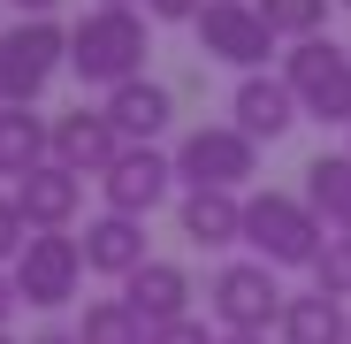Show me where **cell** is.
I'll list each match as a JSON object with an SVG mask.
<instances>
[{
    "label": "cell",
    "instance_id": "1",
    "mask_svg": "<svg viewBox=\"0 0 351 344\" xmlns=\"http://www.w3.org/2000/svg\"><path fill=\"white\" fill-rule=\"evenodd\" d=\"M145 54H153V23L145 8H84L69 23V69L99 92L145 77Z\"/></svg>",
    "mask_w": 351,
    "mask_h": 344
},
{
    "label": "cell",
    "instance_id": "2",
    "mask_svg": "<svg viewBox=\"0 0 351 344\" xmlns=\"http://www.w3.org/2000/svg\"><path fill=\"white\" fill-rule=\"evenodd\" d=\"M245 245L267 268H313V253L328 245V222L298 192H245Z\"/></svg>",
    "mask_w": 351,
    "mask_h": 344
},
{
    "label": "cell",
    "instance_id": "3",
    "mask_svg": "<svg viewBox=\"0 0 351 344\" xmlns=\"http://www.w3.org/2000/svg\"><path fill=\"white\" fill-rule=\"evenodd\" d=\"M69 69V31L53 16H16L0 31V107H38V92Z\"/></svg>",
    "mask_w": 351,
    "mask_h": 344
},
{
    "label": "cell",
    "instance_id": "4",
    "mask_svg": "<svg viewBox=\"0 0 351 344\" xmlns=\"http://www.w3.org/2000/svg\"><path fill=\"white\" fill-rule=\"evenodd\" d=\"M176 192H245L260 176V146L237 123H199L176 138Z\"/></svg>",
    "mask_w": 351,
    "mask_h": 344
},
{
    "label": "cell",
    "instance_id": "5",
    "mask_svg": "<svg viewBox=\"0 0 351 344\" xmlns=\"http://www.w3.org/2000/svg\"><path fill=\"white\" fill-rule=\"evenodd\" d=\"M282 84L298 92V115L351 130V46H336L328 31L321 38H298L282 54Z\"/></svg>",
    "mask_w": 351,
    "mask_h": 344
},
{
    "label": "cell",
    "instance_id": "6",
    "mask_svg": "<svg viewBox=\"0 0 351 344\" xmlns=\"http://www.w3.org/2000/svg\"><path fill=\"white\" fill-rule=\"evenodd\" d=\"M282 306H290V291L275 283L267 260H229V268H214V283H206V314H214V329L267 336V329L282 321Z\"/></svg>",
    "mask_w": 351,
    "mask_h": 344
},
{
    "label": "cell",
    "instance_id": "7",
    "mask_svg": "<svg viewBox=\"0 0 351 344\" xmlns=\"http://www.w3.org/2000/svg\"><path fill=\"white\" fill-rule=\"evenodd\" d=\"M8 275H16V299H23V306L53 314V306H69V299L84 291V245L69 238V229H31Z\"/></svg>",
    "mask_w": 351,
    "mask_h": 344
},
{
    "label": "cell",
    "instance_id": "8",
    "mask_svg": "<svg viewBox=\"0 0 351 344\" xmlns=\"http://www.w3.org/2000/svg\"><path fill=\"white\" fill-rule=\"evenodd\" d=\"M191 31H199V54H206V62L237 69V77H260V69H267V54L282 46L252 0H206V8L191 16Z\"/></svg>",
    "mask_w": 351,
    "mask_h": 344
},
{
    "label": "cell",
    "instance_id": "9",
    "mask_svg": "<svg viewBox=\"0 0 351 344\" xmlns=\"http://www.w3.org/2000/svg\"><path fill=\"white\" fill-rule=\"evenodd\" d=\"M99 199H107V214L145 222L160 199H176V161L160 146H123V153L107 161V176H99Z\"/></svg>",
    "mask_w": 351,
    "mask_h": 344
},
{
    "label": "cell",
    "instance_id": "10",
    "mask_svg": "<svg viewBox=\"0 0 351 344\" xmlns=\"http://www.w3.org/2000/svg\"><path fill=\"white\" fill-rule=\"evenodd\" d=\"M229 123H237L252 146H275V138H290V130H298V92H290L275 69L237 77V92H229Z\"/></svg>",
    "mask_w": 351,
    "mask_h": 344
},
{
    "label": "cell",
    "instance_id": "11",
    "mask_svg": "<svg viewBox=\"0 0 351 344\" xmlns=\"http://www.w3.org/2000/svg\"><path fill=\"white\" fill-rule=\"evenodd\" d=\"M99 115L114 123L123 146H160L168 123H176V92H168L160 77H130V84H114V92L99 100Z\"/></svg>",
    "mask_w": 351,
    "mask_h": 344
},
{
    "label": "cell",
    "instance_id": "12",
    "mask_svg": "<svg viewBox=\"0 0 351 344\" xmlns=\"http://www.w3.org/2000/svg\"><path fill=\"white\" fill-rule=\"evenodd\" d=\"M8 199H16V214H23L31 229H77V214H84V176H69L62 161H38Z\"/></svg>",
    "mask_w": 351,
    "mask_h": 344
},
{
    "label": "cell",
    "instance_id": "13",
    "mask_svg": "<svg viewBox=\"0 0 351 344\" xmlns=\"http://www.w3.org/2000/svg\"><path fill=\"white\" fill-rule=\"evenodd\" d=\"M176 238L199 245V253L245 245V192H184L176 199Z\"/></svg>",
    "mask_w": 351,
    "mask_h": 344
},
{
    "label": "cell",
    "instance_id": "14",
    "mask_svg": "<svg viewBox=\"0 0 351 344\" xmlns=\"http://www.w3.org/2000/svg\"><path fill=\"white\" fill-rule=\"evenodd\" d=\"M123 153V138H114V123L99 107H69V115H53V161L69 168V176H107V161Z\"/></svg>",
    "mask_w": 351,
    "mask_h": 344
},
{
    "label": "cell",
    "instance_id": "15",
    "mask_svg": "<svg viewBox=\"0 0 351 344\" xmlns=\"http://www.w3.org/2000/svg\"><path fill=\"white\" fill-rule=\"evenodd\" d=\"M84 275H114V283H130L153 253H145V222H130V214H92L84 222Z\"/></svg>",
    "mask_w": 351,
    "mask_h": 344
},
{
    "label": "cell",
    "instance_id": "16",
    "mask_svg": "<svg viewBox=\"0 0 351 344\" xmlns=\"http://www.w3.org/2000/svg\"><path fill=\"white\" fill-rule=\"evenodd\" d=\"M123 306H130L145 329L184 321V314H191V268H184V260H145V268L123 283Z\"/></svg>",
    "mask_w": 351,
    "mask_h": 344
},
{
    "label": "cell",
    "instance_id": "17",
    "mask_svg": "<svg viewBox=\"0 0 351 344\" xmlns=\"http://www.w3.org/2000/svg\"><path fill=\"white\" fill-rule=\"evenodd\" d=\"M38 161H53V115L38 107H0V176H31Z\"/></svg>",
    "mask_w": 351,
    "mask_h": 344
},
{
    "label": "cell",
    "instance_id": "18",
    "mask_svg": "<svg viewBox=\"0 0 351 344\" xmlns=\"http://www.w3.org/2000/svg\"><path fill=\"white\" fill-rule=\"evenodd\" d=\"M298 199L328 222V238H351V153H313Z\"/></svg>",
    "mask_w": 351,
    "mask_h": 344
},
{
    "label": "cell",
    "instance_id": "19",
    "mask_svg": "<svg viewBox=\"0 0 351 344\" xmlns=\"http://www.w3.org/2000/svg\"><path fill=\"white\" fill-rule=\"evenodd\" d=\"M275 336H282V344H351V314H343V299H328V291H298V299L282 306Z\"/></svg>",
    "mask_w": 351,
    "mask_h": 344
},
{
    "label": "cell",
    "instance_id": "20",
    "mask_svg": "<svg viewBox=\"0 0 351 344\" xmlns=\"http://www.w3.org/2000/svg\"><path fill=\"white\" fill-rule=\"evenodd\" d=\"M153 329L123 306V291L114 299H84V321H77V344H145Z\"/></svg>",
    "mask_w": 351,
    "mask_h": 344
},
{
    "label": "cell",
    "instance_id": "21",
    "mask_svg": "<svg viewBox=\"0 0 351 344\" xmlns=\"http://www.w3.org/2000/svg\"><path fill=\"white\" fill-rule=\"evenodd\" d=\"M252 8L267 16V31H275V38L298 46V38H321V23H328L336 0H252Z\"/></svg>",
    "mask_w": 351,
    "mask_h": 344
},
{
    "label": "cell",
    "instance_id": "22",
    "mask_svg": "<svg viewBox=\"0 0 351 344\" xmlns=\"http://www.w3.org/2000/svg\"><path fill=\"white\" fill-rule=\"evenodd\" d=\"M313 291H328V299L351 306V238H328V245L313 253Z\"/></svg>",
    "mask_w": 351,
    "mask_h": 344
},
{
    "label": "cell",
    "instance_id": "23",
    "mask_svg": "<svg viewBox=\"0 0 351 344\" xmlns=\"http://www.w3.org/2000/svg\"><path fill=\"white\" fill-rule=\"evenodd\" d=\"M214 336H221V329H206L199 314H184V321H160L145 344H214Z\"/></svg>",
    "mask_w": 351,
    "mask_h": 344
},
{
    "label": "cell",
    "instance_id": "24",
    "mask_svg": "<svg viewBox=\"0 0 351 344\" xmlns=\"http://www.w3.org/2000/svg\"><path fill=\"white\" fill-rule=\"evenodd\" d=\"M23 238H31V222L16 214V199H0V268H16V253H23Z\"/></svg>",
    "mask_w": 351,
    "mask_h": 344
},
{
    "label": "cell",
    "instance_id": "25",
    "mask_svg": "<svg viewBox=\"0 0 351 344\" xmlns=\"http://www.w3.org/2000/svg\"><path fill=\"white\" fill-rule=\"evenodd\" d=\"M138 8H145V23H191L206 0H138Z\"/></svg>",
    "mask_w": 351,
    "mask_h": 344
},
{
    "label": "cell",
    "instance_id": "26",
    "mask_svg": "<svg viewBox=\"0 0 351 344\" xmlns=\"http://www.w3.org/2000/svg\"><path fill=\"white\" fill-rule=\"evenodd\" d=\"M16 306H23V299H16V275L0 268V329H8V314H16Z\"/></svg>",
    "mask_w": 351,
    "mask_h": 344
},
{
    "label": "cell",
    "instance_id": "27",
    "mask_svg": "<svg viewBox=\"0 0 351 344\" xmlns=\"http://www.w3.org/2000/svg\"><path fill=\"white\" fill-rule=\"evenodd\" d=\"M8 8H16V16H53L62 0H8Z\"/></svg>",
    "mask_w": 351,
    "mask_h": 344
},
{
    "label": "cell",
    "instance_id": "28",
    "mask_svg": "<svg viewBox=\"0 0 351 344\" xmlns=\"http://www.w3.org/2000/svg\"><path fill=\"white\" fill-rule=\"evenodd\" d=\"M214 344H267V336H245V329H221Z\"/></svg>",
    "mask_w": 351,
    "mask_h": 344
},
{
    "label": "cell",
    "instance_id": "29",
    "mask_svg": "<svg viewBox=\"0 0 351 344\" xmlns=\"http://www.w3.org/2000/svg\"><path fill=\"white\" fill-rule=\"evenodd\" d=\"M31 344H77V329H46V336H31Z\"/></svg>",
    "mask_w": 351,
    "mask_h": 344
},
{
    "label": "cell",
    "instance_id": "30",
    "mask_svg": "<svg viewBox=\"0 0 351 344\" xmlns=\"http://www.w3.org/2000/svg\"><path fill=\"white\" fill-rule=\"evenodd\" d=\"M99 8H138V0H99Z\"/></svg>",
    "mask_w": 351,
    "mask_h": 344
},
{
    "label": "cell",
    "instance_id": "31",
    "mask_svg": "<svg viewBox=\"0 0 351 344\" xmlns=\"http://www.w3.org/2000/svg\"><path fill=\"white\" fill-rule=\"evenodd\" d=\"M0 344H16V336H8V329H0Z\"/></svg>",
    "mask_w": 351,
    "mask_h": 344
},
{
    "label": "cell",
    "instance_id": "32",
    "mask_svg": "<svg viewBox=\"0 0 351 344\" xmlns=\"http://www.w3.org/2000/svg\"><path fill=\"white\" fill-rule=\"evenodd\" d=\"M336 8H351V0H336Z\"/></svg>",
    "mask_w": 351,
    "mask_h": 344
},
{
    "label": "cell",
    "instance_id": "33",
    "mask_svg": "<svg viewBox=\"0 0 351 344\" xmlns=\"http://www.w3.org/2000/svg\"><path fill=\"white\" fill-rule=\"evenodd\" d=\"M343 153H351V146H343Z\"/></svg>",
    "mask_w": 351,
    "mask_h": 344
}]
</instances>
